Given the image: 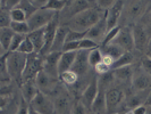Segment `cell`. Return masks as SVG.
Instances as JSON below:
<instances>
[{
  "label": "cell",
  "mask_w": 151,
  "mask_h": 114,
  "mask_svg": "<svg viewBox=\"0 0 151 114\" xmlns=\"http://www.w3.org/2000/svg\"><path fill=\"white\" fill-rule=\"evenodd\" d=\"M123 10H124L123 0H117L114 6H111L108 10H106V22L108 31L118 26V23H119L122 15H123Z\"/></svg>",
  "instance_id": "9a60e30c"
},
{
  "label": "cell",
  "mask_w": 151,
  "mask_h": 114,
  "mask_svg": "<svg viewBox=\"0 0 151 114\" xmlns=\"http://www.w3.org/2000/svg\"><path fill=\"white\" fill-rule=\"evenodd\" d=\"M148 112V106L145 105H140V106L135 107L133 111H131L132 114H147Z\"/></svg>",
  "instance_id": "bcb514c9"
},
{
  "label": "cell",
  "mask_w": 151,
  "mask_h": 114,
  "mask_svg": "<svg viewBox=\"0 0 151 114\" xmlns=\"http://www.w3.org/2000/svg\"><path fill=\"white\" fill-rule=\"evenodd\" d=\"M43 63H45V56H42L41 54L32 53L27 55V61L23 73L22 84L30 80H35L39 72L42 71L43 68Z\"/></svg>",
  "instance_id": "5b68a950"
},
{
  "label": "cell",
  "mask_w": 151,
  "mask_h": 114,
  "mask_svg": "<svg viewBox=\"0 0 151 114\" xmlns=\"http://www.w3.org/2000/svg\"><path fill=\"white\" fill-rule=\"evenodd\" d=\"M9 13H10V17H12L13 22H25V21H27V15L21 8L16 7L14 9H12Z\"/></svg>",
  "instance_id": "4dcf8cb0"
},
{
  "label": "cell",
  "mask_w": 151,
  "mask_h": 114,
  "mask_svg": "<svg viewBox=\"0 0 151 114\" xmlns=\"http://www.w3.org/2000/svg\"><path fill=\"white\" fill-rule=\"evenodd\" d=\"M91 111L96 114H108L107 113V103H106V89L99 86V91L97 97L94 99Z\"/></svg>",
  "instance_id": "7402d4cb"
},
{
  "label": "cell",
  "mask_w": 151,
  "mask_h": 114,
  "mask_svg": "<svg viewBox=\"0 0 151 114\" xmlns=\"http://www.w3.org/2000/svg\"><path fill=\"white\" fill-rule=\"evenodd\" d=\"M27 37L34 46V53H41L45 44V28L31 31Z\"/></svg>",
  "instance_id": "ffe728a7"
},
{
  "label": "cell",
  "mask_w": 151,
  "mask_h": 114,
  "mask_svg": "<svg viewBox=\"0 0 151 114\" xmlns=\"http://www.w3.org/2000/svg\"><path fill=\"white\" fill-rule=\"evenodd\" d=\"M133 62H134L133 52H125L118 60H116V61L114 62L113 66H111V71H113V70H116V68H123V66L132 65Z\"/></svg>",
  "instance_id": "4316f807"
},
{
  "label": "cell",
  "mask_w": 151,
  "mask_h": 114,
  "mask_svg": "<svg viewBox=\"0 0 151 114\" xmlns=\"http://www.w3.org/2000/svg\"><path fill=\"white\" fill-rule=\"evenodd\" d=\"M99 91V84H98V78L93 76L90 80V82L86 84V87L84 88V90L81 92V97L80 100L86 106L88 110H91V106L94 102V99L97 97Z\"/></svg>",
  "instance_id": "7c38bea8"
},
{
  "label": "cell",
  "mask_w": 151,
  "mask_h": 114,
  "mask_svg": "<svg viewBox=\"0 0 151 114\" xmlns=\"http://www.w3.org/2000/svg\"><path fill=\"white\" fill-rule=\"evenodd\" d=\"M58 80L59 78H55L42 70L39 72V74L35 78V84L39 90L50 96V95H53L55 91L58 89L59 87Z\"/></svg>",
  "instance_id": "ba28073f"
},
{
  "label": "cell",
  "mask_w": 151,
  "mask_h": 114,
  "mask_svg": "<svg viewBox=\"0 0 151 114\" xmlns=\"http://www.w3.org/2000/svg\"><path fill=\"white\" fill-rule=\"evenodd\" d=\"M113 44H116L119 47H122L125 52H133V50H135L132 28H129V26H122L119 33L115 38Z\"/></svg>",
  "instance_id": "8fae6325"
},
{
  "label": "cell",
  "mask_w": 151,
  "mask_h": 114,
  "mask_svg": "<svg viewBox=\"0 0 151 114\" xmlns=\"http://www.w3.org/2000/svg\"><path fill=\"white\" fill-rule=\"evenodd\" d=\"M147 114H151V106H148V112Z\"/></svg>",
  "instance_id": "f907efd6"
},
{
  "label": "cell",
  "mask_w": 151,
  "mask_h": 114,
  "mask_svg": "<svg viewBox=\"0 0 151 114\" xmlns=\"http://www.w3.org/2000/svg\"><path fill=\"white\" fill-rule=\"evenodd\" d=\"M29 112H30V104L22 97L21 98V103L18 105L17 114H29Z\"/></svg>",
  "instance_id": "f6af8a7d"
},
{
  "label": "cell",
  "mask_w": 151,
  "mask_h": 114,
  "mask_svg": "<svg viewBox=\"0 0 151 114\" xmlns=\"http://www.w3.org/2000/svg\"><path fill=\"white\" fill-rule=\"evenodd\" d=\"M31 2L35 6V7L40 9V8H45V6L47 5V2H48V0H30Z\"/></svg>",
  "instance_id": "7dc6e473"
},
{
  "label": "cell",
  "mask_w": 151,
  "mask_h": 114,
  "mask_svg": "<svg viewBox=\"0 0 151 114\" xmlns=\"http://www.w3.org/2000/svg\"><path fill=\"white\" fill-rule=\"evenodd\" d=\"M12 17L10 13L7 10H1L0 12V28H10L12 24Z\"/></svg>",
  "instance_id": "f35d334b"
},
{
  "label": "cell",
  "mask_w": 151,
  "mask_h": 114,
  "mask_svg": "<svg viewBox=\"0 0 151 114\" xmlns=\"http://www.w3.org/2000/svg\"><path fill=\"white\" fill-rule=\"evenodd\" d=\"M27 36L25 34H19V33H15L14 38H13V41H12V45H10V49L9 52H17L19 46L22 45V42L24 41V39L26 38Z\"/></svg>",
  "instance_id": "74e56055"
},
{
  "label": "cell",
  "mask_w": 151,
  "mask_h": 114,
  "mask_svg": "<svg viewBox=\"0 0 151 114\" xmlns=\"http://www.w3.org/2000/svg\"><path fill=\"white\" fill-rule=\"evenodd\" d=\"M140 65H141V68H143L148 74L151 76V57L150 56L144 55L143 57H142V60H141V64H140Z\"/></svg>",
  "instance_id": "7bdbcfd3"
},
{
  "label": "cell",
  "mask_w": 151,
  "mask_h": 114,
  "mask_svg": "<svg viewBox=\"0 0 151 114\" xmlns=\"http://www.w3.org/2000/svg\"><path fill=\"white\" fill-rule=\"evenodd\" d=\"M116 1L117 0H97V5H98V8L106 12L116 4Z\"/></svg>",
  "instance_id": "b9f144b4"
},
{
  "label": "cell",
  "mask_w": 151,
  "mask_h": 114,
  "mask_svg": "<svg viewBox=\"0 0 151 114\" xmlns=\"http://www.w3.org/2000/svg\"><path fill=\"white\" fill-rule=\"evenodd\" d=\"M151 53V37L149 39V42H148V47H147V54Z\"/></svg>",
  "instance_id": "c3c4849f"
},
{
  "label": "cell",
  "mask_w": 151,
  "mask_h": 114,
  "mask_svg": "<svg viewBox=\"0 0 151 114\" xmlns=\"http://www.w3.org/2000/svg\"><path fill=\"white\" fill-rule=\"evenodd\" d=\"M29 114H40V113H39L38 111H35V110L30 105V112H29Z\"/></svg>",
  "instance_id": "681fc988"
},
{
  "label": "cell",
  "mask_w": 151,
  "mask_h": 114,
  "mask_svg": "<svg viewBox=\"0 0 151 114\" xmlns=\"http://www.w3.org/2000/svg\"><path fill=\"white\" fill-rule=\"evenodd\" d=\"M94 70H96V72L98 73L99 76H104V74H107V73H109L111 71V66H109L108 64L101 62L97 66H94Z\"/></svg>",
  "instance_id": "60d3db41"
},
{
  "label": "cell",
  "mask_w": 151,
  "mask_h": 114,
  "mask_svg": "<svg viewBox=\"0 0 151 114\" xmlns=\"http://www.w3.org/2000/svg\"><path fill=\"white\" fill-rule=\"evenodd\" d=\"M102 58H104V54L101 52L100 47L90 50V54H89V63H90V66H92V68L97 66L99 63L102 62Z\"/></svg>",
  "instance_id": "83f0119b"
},
{
  "label": "cell",
  "mask_w": 151,
  "mask_h": 114,
  "mask_svg": "<svg viewBox=\"0 0 151 114\" xmlns=\"http://www.w3.org/2000/svg\"><path fill=\"white\" fill-rule=\"evenodd\" d=\"M133 38H134V46L135 50L137 52H147V47L149 42V33L147 31V28H144L142 24H135L132 28Z\"/></svg>",
  "instance_id": "4fadbf2b"
},
{
  "label": "cell",
  "mask_w": 151,
  "mask_h": 114,
  "mask_svg": "<svg viewBox=\"0 0 151 114\" xmlns=\"http://www.w3.org/2000/svg\"><path fill=\"white\" fill-rule=\"evenodd\" d=\"M151 0H127L124 2V10L121 21L124 26H127L131 23H134L140 17L145 14L150 5Z\"/></svg>",
  "instance_id": "7a4b0ae2"
},
{
  "label": "cell",
  "mask_w": 151,
  "mask_h": 114,
  "mask_svg": "<svg viewBox=\"0 0 151 114\" xmlns=\"http://www.w3.org/2000/svg\"><path fill=\"white\" fill-rule=\"evenodd\" d=\"M113 74L115 81H118L123 84H127L129 87H132V78H133V66L132 65L113 70Z\"/></svg>",
  "instance_id": "d6986e66"
},
{
  "label": "cell",
  "mask_w": 151,
  "mask_h": 114,
  "mask_svg": "<svg viewBox=\"0 0 151 114\" xmlns=\"http://www.w3.org/2000/svg\"><path fill=\"white\" fill-rule=\"evenodd\" d=\"M86 114H96V113H94V112H92L91 110H89V111H88V113H86Z\"/></svg>",
  "instance_id": "816d5d0a"
},
{
  "label": "cell",
  "mask_w": 151,
  "mask_h": 114,
  "mask_svg": "<svg viewBox=\"0 0 151 114\" xmlns=\"http://www.w3.org/2000/svg\"><path fill=\"white\" fill-rule=\"evenodd\" d=\"M121 25H118V26H116V28H114L111 30H109L107 32L106 37H105V40H104V42H102V45L101 46H105V45H108V44H111L115 38L117 37V34L119 33V31H121Z\"/></svg>",
  "instance_id": "d590c367"
},
{
  "label": "cell",
  "mask_w": 151,
  "mask_h": 114,
  "mask_svg": "<svg viewBox=\"0 0 151 114\" xmlns=\"http://www.w3.org/2000/svg\"><path fill=\"white\" fill-rule=\"evenodd\" d=\"M92 6H91L90 0H72L69 2V5L65 7L66 10H67L65 13H66V16H67L68 21H69L72 17H74L75 15L82 13V12H84V10H86V9H89Z\"/></svg>",
  "instance_id": "ac0fdd59"
},
{
  "label": "cell",
  "mask_w": 151,
  "mask_h": 114,
  "mask_svg": "<svg viewBox=\"0 0 151 114\" xmlns=\"http://www.w3.org/2000/svg\"><path fill=\"white\" fill-rule=\"evenodd\" d=\"M17 52L25 54V55H30V54L34 53V46L32 44V41L29 39V37H26V38L24 39V41L22 42V45L19 46Z\"/></svg>",
  "instance_id": "d6a6232c"
},
{
  "label": "cell",
  "mask_w": 151,
  "mask_h": 114,
  "mask_svg": "<svg viewBox=\"0 0 151 114\" xmlns=\"http://www.w3.org/2000/svg\"><path fill=\"white\" fill-rule=\"evenodd\" d=\"M149 22H150V24H151V12H150V14H149Z\"/></svg>",
  "instance_id": "f5cc1de1"
},
{
  "label": "cell",
  "mask_w": 151,
  "mask_h": 114,
  "mask_svg": "<svg viewBox=\"0 0 151 114\" xmlns=\"http://www.w3.org/2000/svg\"><path fill=\"white\" fill-rule=\"evenodd\" d=\"M100 46L93 41L92 39L89 38H83L81 41H80V49H84V50H92V49H96V48H99Z\"/></svg>",
  "instance_id": "e575fe53"
},
{
  "label": "cell",
  "mask_w": 151,
  "mask_h": 114,
  "mask_svg": "<svg viewBox=\"0 0 151 114\" xmlns=\"http://www.w3.org/2000/svg\"><path fill=\"white\" fill-rule=\"evenodd\" d=\"M151 87V76L148 74L141 65L136 68H133V78H132V90L141 91L150 89Z\"/></svg>",
  "instance_id": "30bf717a"
},
{
  "label": "cell",
  "mask_w": 151,
  "mask_h": 114,
  "mask_svg": "<svg viewBox=\"0 0 151 114\" xmlns=\"http://www.w3.org/2000/svg\"><path fill=\"white\" fill-rule=\"evenodd\" d=\"M31 106L40 114H55V103L53 99L47 94L39 90L35 98L31 102Z\"/></svg>",
  "instance_id": "9c48e42d"
},
{
  "label": "cell",
  "mask_w": 151,
  "mask_h": 114,
  "mask_svg": "<svg viewBox=\"0 0 151 114\" xmlns=\"http://www.w3.org/2000/svg\"><path fill=\"white\" fill-rule=\"evenodd\" d=\"M126 98V95L121 87L111 86L106 90V103H107V113H116L121 107L123 102Z\"/></svg>",
  "instance_id": "52a82bcc"
},
{
  "label": "cell",
  "mask_w": 151,
  "mask_h": 114,
  "mask_svg": "<svg viewBox=\"0 0 151 114\" xmlns=\"http://www.w3.org/2000/svg\"><path fill=\"white\" fill-rule=\"evenodd\" d=\"M108 29H107V22H106V14L102 18H100L98 22L96 23L90 30L86 32V38L92 39L93 41H96L99 46L102 45L105 37H106Z\"/></svg>",
  "instance_id": "5bb4252c"
},
{
  "label": "cell",
  "mask_w": 151,
  "mask_h": 114,
  "mask_svg": "<svg viewBox=\"0 0 151 114\" xmlns=\"http://www.w3.org/2000/svg\"><path fill=\"white\" fill-rule=\"evenodd\" d=\"M22 0H0V9L10 12L12 9L16 8Z\"/></svg>",
  "instance_id": "836d02e7"
},
{
  "label": "cell",
  "mask_w": 151,
  "mask_h": 114,
  "mask_svg": "<svg viewBox=\"0 0 151 114\" xmlns=\"http://www.w3.org/2000/svg\"><path fill=\"white\" fill-rule=\"evenodd\" d=\"M17 7L21 8V9H23V10L25 12V14L27 15V18H29L32 14H34V13L38 10V8L35 7L30 0H22L21 4H19Z\"/></svg>",
  "instance_id": "1f68e13d"
},
{
  "label": "cell",
  "mask_w": 151,
  "mask_h": 114,
  "mask_svg": "<svg viewBox=\"0 0 151 114\" xmlns=\"http://www.w3.org/2000/svg\"><path fill=\"white\" fill-rule=\"evenodd\" d=\"M88 108L84 105L83 103L80 99H76L73 103V107H72V112L70 114H86L88 113Z\"/></svg>",
  "instance_id": "8d00e7d4"
},
{
  "label": "cell",
  "mask_w": 151,
  "mask_h": 114,
  "mask_svg": "<svg viewBox=\"0 0 151 114\" xmlns=\"http://www.w3.org/2000/svg\"><path fill=\"white\" fill-rule=\"evenodd\" d=\"M65 7H66V1L65 0H48L47 5L45 6V9L53 10V12H57V13H60Z\"/></svg>",
  "instance_id": "f546056e"
},
{
  "label": "cell",
  "mask_w": 151,
  "mask_h": 114,
  "mask_svg": "<svg viewBox=\"0 0 151 114\" xmlns=\"http://www.w3.org/2000/svg\"><path fill=\"white\" fill-rule=\"evenodd\" d=\"M67 87H58V89L55 91V114H70L74 99L72 98L70 94L66 89Z\"/></svg>",
  "instance_id": "277c9868"
},
{
  "label": "cell",
  "mask_w": 151,
  "mask_h": 114,
  "mask_svg": "<svg viewBox=\"0 0 151 114\" xmlns=\"http://www.w3.org/2000/svg\"><path fill=\"white\" fill-rule=\"evenodd\" d=\"M147 55H148V56H150V57H151V53H149V54H147Z\"/></svg>",
  "instance_id": "db71d44e"
},
{
  "label": "cell",
  "mask_w": 151,
  "mask_h": 114,
  "mask_svg": "<svg viewBox=\"0 0 151 114\" xmlns=\"http://www.w3.org/2000/svg\"><path fill=\"white\" fill-rule=\"evenodd\" d=\"M15 32L10 28H0V48H1V56L9 53L10 45Z\"/></svg>",
  "instance_id": "44dd1931"
},
{
  "label": "cell",
  "mask_w": 151,
  "mask_h": 114,
  "mask_svg": "<svg viewBox=\"0 0 151 114\" xmlns=\"http://www.w3.org/2000/svg\"><path fill=\"white\" fill-rule=\"evenodd\" d=\"M78 79H80L78 74L74 72L73 70L65 71L61 74H59V80L61 81V84L66 87H74L78 82Z\"/></svg>",
  "instance_id": "484cf974"
},
{
  "label": "cell",
  "mask_w": 151,
  "mask_h": 114,
  "mask_svg": "<svg viewBox=\"0 0 151 114\" xmlns=\"http://www.w3.org/2000/svg\"><path fill=\"white\" fill-rule=\"evenodd\" d=\"M10 29L14 31L15 33L25 34V36H27L31 32L30 26H29V24H27V21H25V22H12Z\"/></svg>",
  "instance_id": "f1b7e54d"
},
{
  "label": "cell",
  "mask_w": 151,
  "mask_h": 114,
  "mask_svg": "<svg viewBox=\"0 0 151 114\" xmlns=\"http://www.w3.org/2000/svg\"><path fill=\"white\" fill-rule=\"evenodd\" d=\"M85 36H86V32H78V31H74L69 29L66 42H68V41H80L83 38H85Z\"/></svg>",
  "instance_id": "ab89813d"
},
{
  "label": "cell",
  "mask_w": 151,
  "mask_h": 114,
  "mask_svg": "<svg viewBox=\"0 0 151 114\" xmlns=\"http://www.w3.org/2000/svg\"><path fill=\"white\" fill-rule=\"evenodd\" d=\"M100 49H101V52H102L104 55L110 56L115 61L118 60L122 55L125 53V50L122 47H119V46L116 45V44H113V42L105 46H100Z\"/></svg>",
  "instance_id": "d4e9b609"
},
{
  "label": "cell",
  "mask_w": 151,
  "mask_h": 114,
  "mask_svg": "<svg viewBox=\"0 0 151 114\" xmlns=\"http://www.w3.org/2000/svg\"><path fill=\"white\" fill-rule=\"evenodd\" d=\"M105 14L106 12L101 10L100 8L91 7L75 15L74 17H72L67 22V25L70 30L78 31V32H88L100 18L105 16Z\"/></svg>",
  "instance_id": "6da1fadb"
},
{
  "label": "cell",
  "mask_w": 151,
  "mask_h": 114,
  "mask_svg": "<svg viewBox=\"0 0 151 114\" xmlns=\"http://www.w3.org/2000/svg\"><path fill=\"white\" fill-rule=\"evenodd\" d=\"M39 89L35 84V80H30V81H26V82H23L21 86V94H22V97L29 104H31V102L35 98V96L38 95Z\"/></svg>",
  "instance_id": "cb8c5ba5"
},
{
  "label": "cell",
  "mask_w": 151,
  "mask_h": 114,
  "mask_svg": "<svg viewBox=\"0 0 151 114\" xmlns=\"http://www.w3.org/2000/svg\"><path fill=\"white\" fill-rule=\"evenodd\" d=\"M76 55L77 52H63L60 56V60L58 63V72L61 74L65 71H69L72 70L74 62L76 60Z\"/></svg>",
  "instance_id": "603a6c76"
},
{
  "label": "cell",
  "mask_w": 151,
  "mask_h": 114,
  "mask_svg": "<svg viewBox=\"0 0 151 114\" xmlns=\"http://www.w3.org/2000/svg\"><path fill=\"white\" fill-rule=\"evenodd\" d=\"M80 41H68V42H66L64 46L63 52H78L80 50Z\"/></svg>",
  "instance_id": "ee69618b"
},
{
  "label": "cell",
  "mask_w": 151,
  "mask_h": 114,
  "mask_svg": "<svg viewBox=\"0 0 151 114\" xmlns=\"http://www.w3.org/2000/svg\"><path fill=\"white\" fill-rule=\"evenodd\" d=\"M58 14L59 13L53 12V10H49V9H45V8H40L27 18V24L30 26V30L34 31L38 30V29L45 28Z\"/></svg>",
  "instance_id": "8992f818"
},
{
  "label": "cell",
  "mask_w": 151,
  "mask_h": 114,
  "mask_svg": "<svg viewBox=\"0 0 151 114\" xmlns=\"http://www.w3.org/2000/svg\"><path fill=\"white\" fill-rule=\"evenodd\" d=\"M69 32V26L67 24H60L57 29L56 32V37L51 46V50L50 52H57V53H63L64 50V46L66 44V39L67 34Z\"/></svg>",
  "instance_id": "e0dca14e"
},
{
  "label": "cell",
  "mask_w": 151,
  "mask_h": 114,
  "mask_svg": "<svg viewBox=\"0 0 151 114\" xmlns=\"http://www.w3.org/2000/svg\"><path fill=\"white\" fill-rule=\"evenodd\" d=\"M89 54L90 50H84V49H80L76 55V60L74 62V65L72 70L76 72L78 76H85L88 70L90 68V63H89Z\"/></svg>",
  "instance_id": "2e32d148"
},
{
  "label": "cell",
  "mask_w": 151,
  "mask_h": 114,
  "mask_svg": "<svg viewBox=\"0 0 151 114\" xmlns=\"http://www.w3.org/2000/svg\"><path fill=\"white\" fill-rule=\"evenodd\" d=\"M26 61H27V55L19 52H9L8 54H6L8 73L13 80L19 81L22 84V78L26 66Z\"/></svg>",
  "instance_id": "3957f363"
}]
</instances>
